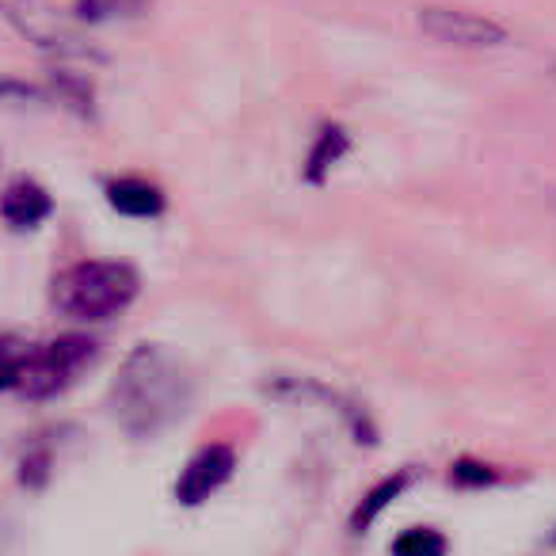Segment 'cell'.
Returning a JSON list of instances; mask_svg holds the SVG:
<instances>
[{
    "instance_id": "cell-1",
    "label": "cell",
    "mask_w": 556,
    "mask_h": 556,
    "mask_svg": "<svg viewBox=\"0 0 556 556\" xmlns=\"http://www.w3.org/2000/svg\"><path fill=\"white\" fill-rule=\"evenodd\" d=\"M194 381L172 348L141 343L111 381V416L130 439H156L187 412Z\"/></svg>"
},
{
    "instance_id": "cell-2",
    "label": "cell",
    "mask_w": 556,
    "mask_h": 556,
    "mask_svg": "<svg viewBox=\"0 0 556 556\" xmlns=\"http://www.w3.org/2000/svg\"><path fill=\"white\" fill-rule=\"evenodd\" d=\"M58 313L73 320H111L126 313L141 294V275L126 260H85L54 278Z\"/></svg>"
},
{
    "instance_id": "cell-3",
    "label": "cell",
    "mask_w": 556,
    "mask_h": 556,
    "mask_svg": "<svg viewBox=\"0 0 556 556\" xmlns=\"http://www.w3.org/2000/svg\"><path fill=\"white\" fill-rule=\"evenodd\" d=\"M96 358V340L85 332L58 336L50 343H27L16 370V393L27 401H50L65 393L73 381L85 374V366Z\"/></svg>"
},
{
    "instance_id": "cell-4",
    "label": "cell",
    "mask_w": 556,
    "mask_h": 556,
    "mask_svg": "<svg viewBox=\"0 0 556 556\" xmlns=\"http://www.w3.org/2000/svg\"><path fill=\"white\" fill-rule=\"evenodd\" d=\"M267 396L290 401V404H325V408H332L336 416L343 419V427L355 434V442H363V446L378 442V427H374L370 412H366L355 396L340 393V389H328L309 378H275V381H267Z\"/></svg>"
},
{
    "instance_id": "cell-5",
    "label": "cell",
    "mask_w": 556,
    "mask_h": 556,
    "mask_svg": "<svg viewBox=\"0 0 556 556\" xmlns=\"http://www.w3.org/2000/svg\"><path fill=\"white\" fill-rule=\"evenodd\" d=\"M237 469V450L229 442H206L176 477V500L179 507H202L222 484H229Z\"/></svg>"
},
{
    "instance_id": "cell-6",
    "label": "cell",
    "mask_w": 556,
    "mask_h": 556,
    "mask_svg": "<svg viewBox=\"0 0 556 556\" xmlns=\"http://www.w3.org/2000/svg\"><path fill=\"white\" fill-rule=\"evenodd\" d=\"M419 27H424L431 39L450 42V47L484 50V47L507 42V31H503L495 20L472 16V12H457V9H424L419 12Z\"/></svg>"
},
{
    "instance_id": "cell-7",
    "label": "cell",
    "mask_w": 556,
    "mask_h": 556,
    "mask_svg": "<svg viewBox=\"0 0 556 556\" xmlns=\"http://www.w3.org/2000/svg\"><path fill=\"white\" fill-rule=\"evenodd\" d=\"M0 12H4V16H9L12 24H16L20 31L27 35V39L39 42V47H47V50H54V54H62V58L92 54L96 58V50L88 47L85 39H77L70 27L58 24L50 12L35 9L31 0H0Z\"/></svg>"
},
{
    "instance_id": "cell-8",
    "label": "cell",
    "mask_w": 556,
    "mask_h": 556,
    "mask_svg": "<svg viewBox=\"0 0 556 556\" xmlns=\"http://www.w3.org/2000/svg\"><path fill=\"white\" fill-rule=\"evenodd\" d=\"M54 210V199L42 184L35 179H16L9 191L0 194V217L12 225V229H35L42 225Z\"/></svg>"
},
{
    "instance_id": "cell-9",
    "label": "cell",
    "mask_w": 556,
    "mask_h": 556,
    "mask_svg": "<svg viewBox=\"0 0 556 556\" xmlns=\"http://www.w3.org/2000/svg\"><path fill=\"white\" fill-rule=\"evenodd\" d=\"M348 153H351V134L343 130L340 123L325 118L317 138H313V146H309V156H305V184L320 187L328 179V172H332Z\"/></svg>"
},
{
    "instance_id": "cell-10",
    "label": "cell",
    "mask_w": 556,
    "mask_h": 556,
    "mask_svg": "<svg viewBox=\"0 0 556 556\" xmlns=\"http://www.w3.org/2000/svg\"><path fill=\"white\" fill-rule=\"evenodd\" d=\"M108 202L123 217H161L164 214V191L149 179L118 176L108 184Z\"/></svg>"
},
{
    "instance_id": "cell-11",
    "label": "cell",
    "mask_w": 556,
    "mask_h": 556,
    "mask_svg": "<svg viewBox=\"0 0 556 556\" xmlns=\"http://www.w3.org/2000/svg\"><path fill=\"white\" fill-rule=\"evenodd\" d=\"M416 480V472H408V469H401V472H393V477H386V480H378V484L370 488V492L358 500V507H355V515H351V533H366L374 522H378L381 515H386L389 507H393L396 500H401V492L404 488Z\"/></svg>"
},
{
    "instance_id": "cell-12",
    "label": "cell",
    "mask_w": 556,
    "mask_h": 556,
    "mask_svg": "<svg viewBox=\"0 0 556 556\" xmlns=\"http://www.w3.org/2000/svg\"><path fill=\"white\" fill-rule=\"evenodd\" d=\"M153 0H77L73 12H77L80 24H111V20H138L149 12Z\"/></svg>"
},
{
    "instance_id": "cell-13",
    "label": "cell",
    "mask_w": 556,
    "mask_h": 556,
    "mask_svg": "<svg viewBox=\"0 0 556 556\" xmlns=\"http://www.w3.org/2000/svg\"><path fill=\"white\" fill-rule=\"evenodd\" d=\"M50 85H54V100L65 103L73 115L96 118V96L85 77H77V73H70V70H58L54 77H50Z\"/></svg>"
},
{
    "instance_id": "cell-14",
    "label": "cell",
    "mask_w": 556,
    "mask_h": 556,
    "mask_svg": "<svg viewBox=\"0 0 556 556\" xmlns=\"http://www.w3.org/2000/svg\"><path fill=\"white\" fill-rule=\"evenodd\" d=\"M446 548H450V541L442 530H434V526H412V530L396 533L389 553L393 556H446Z\"/></svg>"
},
{
    "instance_id": "cell-15",
    "label": "cell",
    "mask_w": 556,
    "mask_h": 556,
    "mask_svg": "<svg viewBox=\"0 0 556 556\" xmlns=\"http://www.w3.org/2000/svg\"><path fill=\"white\" fill-rule=\"evenodd\" d=\"M450 480H454L457 488H492L495 480H500V469L480 462V457H457V462L450 465Z\"/></svg>"
},
{
    "instance_id": "cell-16",
    "label": "cell",
    "mask_w": 556,
    "mask_h": 556,
    "mask_svg": "<svg viewBox=\"0 0 556 556\" xmlns=\"http://www.w3.org/2000/svg\"><path fill=\"white\" fill-rule=\"evenodd\" d=\"M50 469H54V454H50V446H31L24 454V462H20V484L39 492V488H47Z\"/></svg>"
},
{
    "instance_id": "cell-17",
    "label": "cell",
    "mask_w": 556,
    "mask_h": 556,
    "mask_svg": "<svg viewBox=\"0 0 556 556\" xmlns=\"http://www.w3.org/2000/svg\"><path fill=\"white\" fill-rule=\"evenodd\" d=\"M24 351H27L24 340L0 336V393L16 386V370H20V358H24Z\"/></svg>"
},
{
    "instance_id": "cell-18",
    "label": "cell",
    "mask_w": 556,
    "mask_h": 556,
    "mask_svg": "<svg viewBox=\"0 0 556 556\" xmlns=\"http://www.w3.org/2000/svg\"><path fill=\"white\" fill-rule=\"evenodd\" d=\"M0 100H16V103H39L42 92L31 85H20V80H4L0 77Z\"/></svg>"
},
{
    "instance_id": "cell-19",
    "label": "cell",
    "mask_w": 556,
    "mask_h": 556,
    "mask_svg": "<svg viewBox=\"0 0 556 556\" xmlns=\"http://www.w3.org/2000/svg\"><path fill=\"white\" fill-rule=\"evenodd\" d=\"M545 545H548V548H556V526H553V533L545 538Z\"/></svg>"
},
{
    "instance_id": "cell-20",
    "label": "cell",
    "mask_w": 556,
    "mask_h": 556,
    "mask_svg": "<svg viewBox=\"0 0 556 556\" xmlns=\"http://www.w3.org/2000/svg\"><path fill=\"white\" fill-rule=\"evenodd\" d=\"M548 73H553V80H556V62H553V70H548Z\"/></svg>"
}]
</instances>
